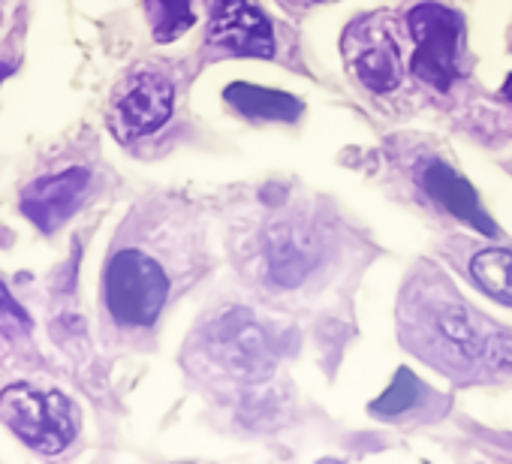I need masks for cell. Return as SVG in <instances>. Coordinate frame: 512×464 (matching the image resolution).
Instances as JSON below:
<instances>
[{
    "instance_id": "cell-14",
    "label": "cell",
    "mask_w": 512,
    "mask_h": 464,
    "mask_svg": "<svg viewBox=\"0 0 512 464\" xmlns=\"http://www.w3.org/2000/svg\"><path fill=\"white\" fill-rule=\"evenodd\" d=\"M28 329H31L28 314L16 305V299L7 293V287L0 284V332L16 335V332H28Z\"/></svg>"
},
{
    "instance_id": "cell-10",
    "label": "cell",
    "mask_w": 512,
    "mask_h": 464,
    "mask_svg": "<svg viewBox=\"0 0 512 464\" xmlns=\"http://www.w3.org/2000/svg\"><path fill=\"white\" fill-rule=\"evenodd\" d=\"M470 275L482 293L512 308V251H503V248L479 251L470 260Z\"/></svg>"
},
{
    "instance_id": "cell-2",
    "label": "cell",
    "mask_w": 512,
    "mask_h": 464,
    "mask_svg": "<svg viewBox=\"0 0 512 464\" xmlns=\"http://www.w3.org/2000/svg\"><path fill=\"white\" fill-rule=\"evenodd\" d=\"M103 293H106V308L115 323L145 329L151 326L169 296V278L142 251H118L103 278Z\"/></svg>"
},
{
    "instance_id": "cell-8",
    "label": "cell",
    "mask_w": 512,
    "mask_h": 464,
    "mask_svg": "<svg viewBox=\"0 0 512 464\" xmlns=\"http://www.w3.org/2000/svg\"><path fill=\"white\" fill-rule=\"evenodd\" d=\"M422 181H425L428 196H434V199H437L449 214H455L461 223H470L473 229L485 232V236H497V226H494L491 217L482 211L476 190H473L455 169H449L446 163H428Z\"/></svg>"
},
{
    "instance_id": "cell-5",
    "label": "cell",
    "mask_w": 512,
    "mask_h": 464,
    "mask_svg": "<svg viewBox=\"0 0 512 464\" xmlns=\"http://www.w3.org/2000/svg\"><path fill=\"white\" fill-rule=\"evenodd\" d=\"M175 109V88L160 73H139L118 94L112 109V130L121 142L157 133Z\"/></svg>"
},
{
    "instance_id": "cell-11",
    "label": "cell",
    "mask_w": 512,
    "mask_h": 464,
    "mask_svg": "<svg viewBox=\"0 0 512 464\" xmlns=\"http://www.w3.org/2000/svg\"><path fill=\"white\" fill-rule=\"evenodd\" d=\"M145 13L157 43H172L196 25L190 0H145Z\"/></svg>"
},
{
    "instance_id": "cell-6",
    "label": "cell",
    "mask_w": 512,
    "mask_h": 464,
    "mask_svg": "<svg viewBox=\"0 0 512 464\" xmlns=\"http://www.w3.org/2000/svg\"><path fill=\"white\" fill-rule=\"evenodd\" d=\"M208 43L238 58H272L275 34L272 22L250 0H214Z\"/></svg>"
},
{
    "instance_id": "cell-17",
    "label": "cell",
    "mask_w": 512,
    "mask_h": 464,
    "mask_svg": "<svg viewBox=\"0 0 512 464\" xmlns=\"http://www.w3.org/2000/svg\"><path fill=\"white\" fill-rule=\"evenodd\" d=\"M308 4H314V0H308Z\"/></svg>"
},
{
    "instance_id": "cell-3",
    "label": "cell",
    "mask_w": 512,
    "mask_h": 464,
    "mask_svg": "<svg viewBox=\"0 0 512 464\" xmlns=\"http://www.w3.org/2000/svg\"><path fill=\"white\" fill-rule=\"evenodd\" d=\"M407 28L416 40V55L410 61L413 76L437 91H449L458 79L464 19L449 7L422 4L407 16Z\"/></svg>"
},
{
    "instance_id": "cell-12",
    "label": "cell",
    "mask_w": 512,
    "mask_h": 464,
    "mask_svg": "<svg viewBox=\"0 0 512 464\" xmlns=\"http://www.w3.org/2000/svg\"><path fill=\"white\" fill-rule=\"evenodd\" d=\"M422 392H425V386H422L407 368H401V371L395 374V383L386 389V395H380V398L371 404V413H377V416H398V413H407V410H413V407L419 404Z\"/></svg>"
},
{
    "instance_id": "cell-7",
    "label": "cell",
    "mask_w": 512,
    "mask_h": 464,
    "mask_svg": "<svg viewBox=\"0 0 512 464\" xmlns=\"http://www.w3.org/2000/svg\"><path fill=\"white\" fill-rule=\"evenodd\" d=\"M91 187V172L82 166H73L67 172H55L46 178L31 181L22 190V214L43 232L61 229L85 202V193Z\"/></svg>"
},
{
    "instance_id": "cell-1",
    "label": "cell",
    "mask_w": 512,
    "mask_h": 464,
    "mask_svg": "<svg viewBox=\"0 0 512 464\" xmlns=\"http://www.w3.org/2000/svg\"><path fill=\"white\" fill-rule=\"evenodd\" d=\"M0 419L31 449L43 455L64 452L79 434V407L58 389L13 383L0 392Z\"/></svg>"
},
{
    "instance_id": "cell-4",
    "label": "cell",
    "mask_w": 512,
    "mask_h": 464,
    "mask_svg": "<svg viewBox=\"0 0 512 464\" xmlns=\"http://www.w3.org/2000/svg\"><path fill=\"white\" fill-rule=\"evenodd\" d=\"M344 55L365 88L386 94L401 85V52L386 16H368L350 25L344 34Z\"/></svg>"
},
{
    "instance_id": "cell-15",
    "label": "cell",
    "mask_w": 512,
    "mask_h": 464,
    "mask_svg": "<svg viewBox=\"0 0 512 464\" xmlns=\"http://www.w3.org/2000/svg\"><path fill=\"white\" fill-rule=\"evenodd\" d=\"M10 73H13V67H10V64H0V82H4Z\"/></svg>"
},
{
    "instance_id": "cell-13",
    "label": "cell",
    "mask_w": 512,
    "mask_h": 464,
    "mask_svg": "<svg viewBox=\"0 0 512 464\" xmlns=\"http://www.w3.org/2000/svg\"><path fill=\"white\" fill-rule=\"evenodd\" d=\"M308 254H305V248H296L293 245V239H284V242H278L275 248H272V275H275V281H281V284H299L305 275H308Z\"/></svg>"
},
{
    "instance_id": "cell-16",
    "label": "cell",
    "mask_w": 512,
    "mask_h": 464,
    "mask_svg": "<svg viewBox=\"0 0 512 464\" xmlns=\"http://www.w3.org/2000/svg\"><path fill=\"white\" fill-rule=\"evenodd\" d=\"M503 97H509V103H512V76H509V82L503 85Z\"/></svg>"
},
{
    "instance_id": "cell-9",
    "label": "cell",
    "mask_w": 512,
    "mask_h": 464,
    "mask_svg": "<svg viewBox=\"0 0 512 464\" xmlns=\"http://www.w3.org/2000/svg\"><path fill=\"white\" fill-rule=\"evenodd\" d=\"M226 103H232L241 115L253 121H296L305 112V103L293 94L272 91V88H256L235 82L226 88Z\"/></svg>"
}]
</instances>
